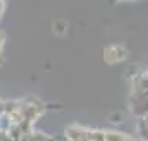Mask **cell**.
<instances>
[{
	"label": "cell",
	"mask_w": 148,
	"mask_h": 141,
	"mask_svg": "<svg viewBox=\"0 0 148 141\" xmlns=\"http://www.w3.org/2000/svg\"><path fill=\"white\" fill-rule=\"evenodd\" d=\"M66 138L69 141H86L87 140V130L77 125H73L66 130Z\"/></svg>",
	"instance_id": "1"
},
{
	"label": "cell",
	"mask_w": 148,
	"mask_h": 141,
	"mask_svg": "<svg viewBox=\"0 0 148 141\" xmlns=\"http://www.w3.org/2000/svg\"><path fill=\"white\" fill-rule=\"evenodd\" d=\"M86 141H104V131L101 130H87V140Z\"/></svg>",
	"instance_id": "2"
},
{
	"label": "cell",
	"mask_w": 148,
	"mask_h": 141,
	"mask_svg": "<svg viewBox=\"0 0 148 141\" xmlns=\"http://www.w3.org/2000/svg\"><path fill=\"white\" fill-rule=\"evenodd\" d=\"M125 136L119 131H107L104 133V141H122Z\"/></svg>",
	"instance_id": "3"
},
{
	"label": "cell",
	"mask_w": 148,
	"mask_h": 141,
	"mask_svg": "<svg viewBox=\"0 0 148 141\" xmlns=\"http://www.w3.org/2000/svg\"><path fill=\"white\" fill-rule=\"evenodd\" d=\"M32 141H49V140H48V136L41 135V133H33Z\"/></svg>",
	"instance_id": "4"
},
{
	"label": "cell",
	"mask_w": 148,
	"mask_h": 141,
	"mask_svg": "<svg viewBox=\"0 0 148 141\" xmlns=\"http://www.w3.org/2000/svg\"><path fill=\"white\" fill-rule=\"evenodd\" d=\"M122 141H135V140H132V138H128V136H125V138H123Z\"/></svg>",
	"instance_id": "5"
}]
</instances>
